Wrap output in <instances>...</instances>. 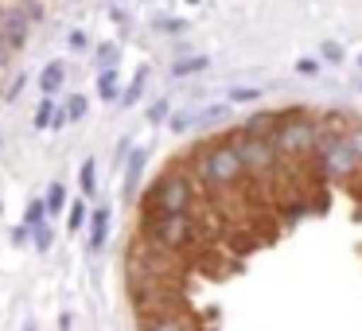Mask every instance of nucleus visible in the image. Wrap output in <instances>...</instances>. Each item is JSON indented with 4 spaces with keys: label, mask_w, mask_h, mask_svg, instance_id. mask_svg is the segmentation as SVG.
<instances>
[{
    "label": "nucleus",
    "mask_w": 362,
    "mask_h": 331,
    "mask_svg": "<svg viewBox=\"0 0 362 331\" xmlns=\"http://www.w3.org/2000/svg\"><path fill=\"white\" fill-rule=\"evenodd\" d=\"M82 195H98V168H94V160H86L82 164Z\"/></svg>",
    "instance_id": "17"
},
{
    "label": "nucleus",
    "mask_w": 362,
    "mask_h": 331,
    "mask_svg": "<svg viewBox=\"0 0 362 331\" xmlns=\"http://www.w3.org/2000/svg\"><path fill=\"white\" fill-rule=\"evenodd\" d=\"M315 141H320V129H315L304 113L281 117V125H276V133H273L276 156H308V152L315 149Z\"/></svg>",
    "instance_id": "1"
},
{
    "label": "nucleus",
    "mask_w": 362,
    "mask_h": 331,
    "mask_svg": "<svg viewBox=\"0 0 362 331\" xmlns=\"http://www.w3.org/2000/svg\"><path fill=\"white\" fill-rule=\"evenodd\" d=\"M281 117H284V113H257V117L245 121L242 133H245V137H257V141H273V133H276V125H281Z\"/></svg>",
    "instance_id": "8"
},
{
    "label": "nucleus",
    "mask_w": 362,
    "mask_h": 331,
    "mask_svg": "<svg viewBox=\"0 0 362 331\" xmlns=\"http://www.w3.org/2000/svg\"><path fill=\"white\" fill-rule=\"evenodd\" d=\"M28 28H32V20H28L24 12L12 8L8 16L0 20V43H4V47H12V51L24 47V43H28Z\"/></svg>",
    "instance_id": "7"
},
{
    "label": "nucleus",
    "mask_w": 362,
    "mask_h": 331,
    "mask_svg": "<svg viewBox=\"0 0 362 331\" xmlns=\"http://www.w3.org/2000/svg\"><path fill=\"white\" fill-rule=\"evenodd\" d=\"M230 149L238 152V160H242V168H245V172H253V175H269L276 164H281V156H276L273 141H257V137H245V133H238L234 141H230Z\"/></svg>",
    "instance_id": "4"
},
{
    "label": "nucleus",
    "mask_w": 362,
    "mask_h": 331,
    "mask_svg": "<svg viewBox=\"0 0 362 331\" xmlns=\"http://www.w3.org/2000/svg\"><path fill=\"white\" fill-rule=\"evenodd\" d=\"M40 222H47V203L43 199H32L24 211V226H40Z\"/></svg>",
    "instance_id": "16"
},
{
    "label": "nucleus",
    "mask_w": 362,
    "mask_h": 331,
    "mask_svg": "<svg viewBox=\"0 0 362 331\" xmlns=\"http://www.w3.org/2000/svg\"><path fill=\"white\" fill-rule=\"evenodd\" d=\"M86 110H90L86 98H82V94H71V102H66L63 117H66V121H82V117H86Z\"/></svg>",
    "instance_id": "19"
},
{
    "label": "nucleus",
    "mask_w": 362,
    "mask_h": 331,
    "mask_svg": "<svg viewBox=\"0 0 362 331\" xmlns=\"http://www.w3.org/2000/svg\"><path fill=\"white\" fill-rule=\"evenodd\" d=\"M66 82V66L63 63H47L40 74V94H59V86Z\"/></svg>",
    "instance_id": "11"
},
{
    "label": "nucleus",
    "mask_w": 362,
    "mask_h": 331,
    "mask_svg": "<svg viewBox=\"0 0 362 331\" xmlns=\"http://www.w3.org/2000/svg\"><path fill=\"white\" fill-rule=\"evenodd\" d=\"M187 4H199V0H187Z\"/></svg>",
    "instance_id": "34"
},
{
    "label": "nucleus",
    "mask_w": 362,
    "mask_h": 331,
    "mask_svg": "<svg viewBox=\"0 0 362 331\" xmlns=\"http://www.w3.org/2000/svg\"><path fill=\"white\" fill-rule=\"evenodd\" d=\"M71 47L82 51V47H86V35H82V32H71Z\"/></svg>",
    "instance_id": "32"
},
{
    "label": "nucleus",
    "mask_w": 362,
    "mask_h": 331,
    "mask_svg": "<svg viewBox=\"0 0 362 331\" xmlns=\"http://www.w3.org/2000/svg\"><path fill=\"white\" fill-rule=\"evenodd\" d=\"M117 59H121L117 43H102V47H98V63H102V71H117Z\"/></svg>",
    "instance_id": "15"
},
{
    "label": "nucleus",
    "mask_w": 362,
    "mask_h": 331,
    "mask_svg": "<svg viewBox=\"0 0 362 331\" xmlns=\"http://www.w3.org/2000/svg\"><path fill=\"white\" fill-rule=\"evenodd\" d=\"M43 203H47V214H59L66 207V183H51V191H47V199H43Z\"/></svg>",
    "instance_id": "14"
},
{
    "label": "nucleus",
    "mask_w": 362,
    "mask_h": 331,
    "mask_svg": "<svg viewBox=\"0 0 362 331\" xmlns=\"http://www.w3.org/2000/svg\"><path fill=\"white\" fill-rule=\"evenodd\" d=\"M32 242H35V250H51V242H55V234H51V226L47 222H40V226H32Z\"/></svg>",
    "instance_id": "21"
},
{
    "label": "nucleus",
    "mask_w": 362,
    "mask_h": 331,
    "mask_svg": "<svg viewBox=\"0 0 362 331\" xmlns=\"http://www.w3.org/2000/svg\"><path fill=\"white\" fill-rule=\"evenodd\" d=\"M206 66H211V59L195 55V59H180V63H172V74L175 79H187V74H199V71H206Z\"/></svg>",
    "instance_id": "13"
},
{
    "label": "nucleus",
    "mask_w": 362,
    "mask_h": 331,
    "mask_svg": "<svg viewBox=\"0 0 362 331\" xmlns=\"http://www.w3.org/2000/svg\"><path fill=\"white\" fill-rule=\"evenodd\" d=\"M24 331H35V323H28V327H24Z\"/></svg>",
    "instance_id": "33"
},
{
    "label": "nucleus",
    "mask_w": 362,
    "mask_h": 331,
    "mask_svg": "<svg viewBox=\"0 0 362 331\" xmlns=\"http://www.w3.org/2000/svg\"><path fill=\"white\" fill-rule=\"evenodd\" d=\"M296 71H300V74H315V71H320V63H315V59H300Z\"/></svg>",
    "instance_id": "29"
},
{
    "label": "nucleus",
    "mask_w": 362,
    "mask_h": 331,
    "mask_svg": "<svg viewBox=\"0 0 362 331\" xmlns=\"http://www.w3.org/2000/svg\"><path fill=\"white\" fill-rule=\"evenodd\" d=\"M346 144H351V149H354V156H358V164H362V125L346 133Z\"/></svg>",
    "instance_id": "28"
},
{
    "label": "nucleus",
    "mask_w": 362,
    "mask_h": 331,
    "mask_svg": "<svg viewBox=\"0 0 362 331\" xmlns=\"http://www.w3.org/2000/svg\"><path fill=\"white\" fill-rule=\"evenodd\" d=\"M191 180L187 175H160L156 180V187H152V195H148V214H187V207H191Z\"/></svg>",
    "instance_id": "2"
},
{
    "label": "nucleus",
    "mask_w": 362,
    "mask_h": 331,
    "mask_svg": "<svg viewBox=\"0 0 362 331\" xmlns=\"http://www.w3.org/2000/svg\"><path fill=\"white\" fill-rule=\"evenodd\" d=\"M98 94H102V102H117V98H121L117 71H102V74H98Z\"/></svg>",
    "instance_id": "12"
},
{
    "label": "nucleus",
    "mask_w": 362,
    "mask_h": 331,
    "mask_svg": "<svg viewBox=\"0 0 362 331\" xmlns=\"http://www.w3.org/2000/svg\"><path fill=\"white\" fill-rule=\"evenodd\" d=\"M203 172H206V180H211V183L226 187V183L242 180V172H245V168H242V160H238V152L230 149V144H218V149H211V152H206Z\"/></svg>",
    "instance_id": "6"
},
{
    "label": "nucleus",
    "mask_w": 362,
    "mask_h": 331,
    "mask_svg": "<svg viewBox=\"0 0 362 331\" xmlns=\"http://www.w3.org/2000/svg\"><path fill=\"white\" fill-rule=\"evenodd\" d=\"M312 152H320V168L331 180H351V175L358 172V156H354V149L346 144V137H320Z\"/></svg>",
    "instance_id": "3"
},
{
    "label": "nucleus",
    "mask_w": 362,
    "mask_h": 331,
    "mask_svg": "<svg viewBox=\"0 0 362 331\" xmlns=\"http://www.w3.org/2000/svg\"><path fill=\"white\" fill-rule=\"evenodd\" d=\"M144 160H148V152H144V149H133V160H129V168H125V199H129V203H133V191H136V183H141Z\"/></svg>",
    "instance_id": "10"
},
{
    "label": "nucleus",
    "mask_w": 362,
    "mask_h": 331,
    "mask_svg": "<svg viewBox=\"0 0 362 331\" xmlns=\"http://www.w3.org/2000/svg\"><path fill=\"white\" fill-rule=\"evenodd\" d=\"M144 331H187V327H183L175 315H156V320L144 323Z\"/></svg>",
    "instance_id": "20"
},
{
    "label": "nucleus",
    "mask_w": 362,
    "mask_h": 331,
    "mask_svg": "<svg viewBox=\"0 0 362 331\" xmlns=\"http://www.w3.org/2000/svg\"><path fill=\"white\" fill-rule=\"evenodd\" d=\"M320 51H323V59H327V63H343V59H346V55H343V47H339V43H331V40L323 43Z\"/></svg>",
    "instance_id": "27"
},
{
    "label": "nucleus",
    "mask_w": 362,
    "mask_h": 331,
    "mask_svg": "<svg viewBox=\"0 0 362 331\" xmlns=\"http://www.w3.org/2000/svg\"><path fill=\"white\" fill-rule=\"evenodd\" d=\"M105 238H110V211L98 207V211L90 214V250H102Z\"/></svg>",
    "instance_id": "9"
},
{
    "label": "nucleus",
    "mask_w": 362,
    "mask_h": 331,
    "mask_svg": "<svg viewBox=\"0 0 362 331\" xmlns=\"http://www.w3.org/2000/svg\"><path fill=\"white\" fill-rule=\"evenodd\" d=\"M168 113H172V102H168V98H156V102L148 105V125H160Z\"/></svg>",
    "instance_id": "22"
},
{
    "label": "nucleus",
    "mask_w": 362,
    "mask_h": 331,
    "mask_svg": "<svg viewBox=\"0 0 362 331\" xmlns=\"http://www.w3.org/2000/svg\"><path fill=\"white\" fill-rule=\"evenodd\" d=\"M51 117H55V105H51V98H43V102L35 105V125H40V129H51Z\"/></svg>",
    "instance_id": "23"
},
{
    "label": "nucleus",
    "mask_w": 362,
    "mask_h": 331,
    "mask_svg": "<svg viewBox=\"0 0 362 331\" xmlns=\"http://www.w3.org/2000/svg\"><path fill=\"white\" fill-rule=\"evenodd\" d=\"M257 98H261L257 86H238V90H230V102H257Z\"/></svg>",
    "instance_id": "25"
},
{
    "label": "nucleus",
    "mask_w": 362,
    "mask_h": 331,
    "mask_svg": "<svg viewBox=\"0 0 362 331\" xmlns=\"http://www.w3.org/2000/svg\"><path fill=\"white\" fill-rule=\"evenodd\" d=\"M358 66H362V59H358Z\"/></svg>",
    "instance_id": "35"
},
{
    "label": "nucleus",
    "mask_w": 362,
    "mask_h": 331,
    "mask_svg": "<svg viewBox=\"0 0 362 331\" xmlns=\"http://www.w3.org/2000/svg\"><path fill=\"white\" fill-rule=\"evenodd\" d=\"M191 125H195V110H183V113H175V117H172L175 133H183V129H191Z\"/></svg>",
    "instance_id": "26"
},
{
    "label": "nucleus",
    "mask_w": 362,
    "mask_h": 331,
    "mask_svg": "<svg viewBox=\"0 0 362 331\" xmlns=\"http://www.w3.org/2000/svg\"><path fill=\"white\" fill-rule=\"evenodd\" d=\"M148 238L160 250H180L191 238V219L187 214H148Z\"/></svg>",
    "instance_id": "5"
},
{
    "label": "nucleus",
    "mask_w": 362,
    "mask_h": 331,
    "mask_svg": "<svg viewBox=\"0 0 362 331\" xmlns=\"http://www.w3.org/2000/svg\"><path fill=\"white\" fill-rule=\"evenodd\" d=\"M86 219H90V211H86V203H71V230H82L86 226Z\"/></svg>",
    "instance_id": "24"
},
{
    "label": "nucleus",
    "mask_w": 362,
    "mask_h": 331,
    "mask_svg": "<svg viewBox=\"0 0 362 331\" xmlns=\"http://www.w3.org/2000/svg\"><path fill=\"white\" fill-rule=\"evenodd\" d=\"M144 79H148V74H136V79H133V86H129V90H121V98H117V102L121 105H136V102H141V90H144Z\"/></svg>",
    "instance_id": "18"
},
{
    "label": "nucleus",
    "mask_w": 362,
    "mask_h": 331,
    "mask_svg": "<svg viewBox=\"0 0 362 331\" xmlns=\"http://www.w3.org/2000/svg\"><path fill=\"white\" fill-rule=\"evenodd\" d=\"M20 90H24V74H16V79H12V86H8V102L20 94Z\"/></svg>",
    "instance_id": "31"
},
{
    "label": "nucleus",
    "mask_w": 362,
    "mask_h": 331,
    "mask_svg": "<svg viewBox=\"0 0 362 331\" xmlns=\"http://www.w3.org/2000/svg\"><path fill=\"white\" fill-rule=\"evenodd\" d=\"M164 28H168V32H172V35L187 32V24H183V20H164Z\"/></svg>",
    "instance_id": "30"
}]
</instances>
